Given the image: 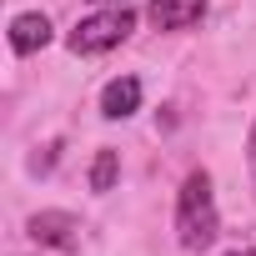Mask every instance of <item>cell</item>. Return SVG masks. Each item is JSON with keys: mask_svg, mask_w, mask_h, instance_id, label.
<instances>
[{"mask_svg": "<svg viewBox=\"0 0 256 256\" xmlns=\"http://www.w3.org/2000/svg\"><path fill=\"white\" fill-rule=\"evenodd\" d=\"M100 6H106V0H100Z\"/></svg>", "mask_w": 256, "mask_h": 256, "instance_id": "10", "label": "cell"}, {"mask_svg": "<svg viewBox=\"0 0 256 256\" xmlns=\"http://www.w3.org/2000/svg\"><path fill=\"white\" fill-rule=\"evenodd\" d=\"M120 176V156L116 151H96V166H90V191H110Z\"/></svg>", "mask_w": 256, "mask_h": 256, "instance_id": "7", "label": "cell"}, {"mask_svg": "<svg viewBox=\"0 0 256 256\" xmlns=\"http://www.w3.org/2000/svg\"><path fill=\"white\" fill-rule=\"evenodd\" d=\"M131 30H136V10L120 0V6H106V10H96V16L76 20V30L66 36V46H70L76 56H100V50L120 46Z\"/></svg>", "mask_w": 256, "mask_h": 256, "instance_id": "2", "label": "cell"}, {"mask_svg": "<svg viewBox=\"0 0 256 256\" xmlns=\"http://www.w3.org/2000/svg\"><path fill=\"white\" fill-rule=\"evenodd\" d=\"M206 16V0H151V26L156 30H186Z\"/></svg>", "mask_w": 256, "mask_h": 256, "instance_id": "6", "label": "cell"}, {"mask_svg": "<svg viewBox=\"0 0 256 256\" xmlns=\"http://www.w3.org/2000/svg\"><path fill=\"white\" fill-rule=\"evenodd\" d=\"M141 110V80L136 76H116L106 90H100V116L106 120H126Z\"/></svg>", "mask_w": 256, "mask_h": 256, "instance_id": "4", "label": "cell"}, {"mask_svg": "<svg viewBox=\"0 0 256 256\" xmlns=\"http://www.w3.org/2000/svg\"><path fill=\"white\" fill-rule=\"evenodd\" d=\"M30 236L50 251H76L80 246V221L70 211H36L30 216Z\"/></svg>", "mask_w": 256, "mask_h": 256, "instance_id": "3", "label": "cell"}, {"mask_svg": "<svg viewBox=\"0 0 256 256\" xmlns=\"http://www.w3.org/2000/svg\"><path fill=\"white\" fill-rule=\"evenodd\" d=\"M246 151H251V181H256V126H251V141H246Z\"/></svg>", "mask_w": 256, "mask_h": 256, "instance_id": "8", "label": "cell"}, {"mask_svg": "<svg viewBox=\"0 0 256 256\" xmlns=\"http://www.w3.org/2000/svg\"><path fill=\"white\" fill-rule=\"evenodd\" d=\"M221 231V211H216V191H211V176L206 171H191L181 181V196H176V236L186 251H206Z\"/></svg>", "mask_w": 256, "mask_h": 256, "instance_id": "1", "label": "cell"}, {"mask_svg": "<svg viewBox=\"0 0 256 256\" xmlns=\"http://www.w3.org/2000/svg\"><path fill=\"white\" fill-rule=\"evenodd\" d=\"M231 256H256V251H231Z\"/></svg>", "mask_w": 256, "mask_h": 256, "instance_id": "9", "label": "cell"}, {"mask_svg": "<svg viewBox=\"0 0 256 256\" xmlns=\"http://www.w3.org/2000/svg\"><path fill=\"white\" fill-rule=\"evenodd\" d=\"M40 46H50V16H40V10L16 16L10 20V50L16 56H36Z\"/></svg>", "mask_w": 256, "mask_h": 256, "instance_id": "5", "label": "cell"}]
</instances>
